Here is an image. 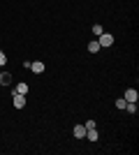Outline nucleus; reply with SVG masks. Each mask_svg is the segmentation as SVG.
Returning <instances> with one entry per match:
<instances>
[{
	"instance_id": "f257e3e1",
	"label": "nucleus",
	"mask_w": 139,
	"mask_h": 155,
	"mask_svg": "<svg viewBox=\"0 0 139 155\" xmlns=\"http://www.w3.org/2000/svg\"><path fill=\"white\" fill-rule=\"evenodd\" d=\"M98 44H100V49L111 46L114 44V35H111V32H102V35H98Z\"/></svg>"
},
{
	"instance_id": "20e7f679",
	"label": "nucleus",
	"mask_w": 139,
	"mask_h": 155,
	"mask_svg": "<svg viewBox=\"0 0 139 155\" xmlns=\"http://www.w3.org/2000/svg\"><path fill=\"white\" fill-rule=\"evenodd\" d=\"M0 86H12V74L9 72H0Z\"/></svg>"
},
{
	"instance_id": "4468645a",
	"label": "nucleus",
	"mask_w": 139,
	"mask_h": 155,
	"mask_svg": "<svg viewBox=\"0 0 139 155\" xmlns=\"http://www.w3.org/2000/svg\"><path fill=\"white\" fill-rule=\"evenodd\" d=\"M5 63H7V56L5 51H0V67H5Z\"/></svg>"
},
{
	"instance_id": "f03ea898",
	"label": "nucleus",
	"mask_w": 139,
	"mask_h": 155,
	"mask_svg": "<svg viewBox=\"0 0 139 155\" xmlns=\"http://www.w3.org/2000/svg\"><path fill=\"white\" fill-rule=\"evenodd\" d=\"M123 100H125V102H137V100H139V93L134 91V88H127V91L123 93Z\"/></svg>"
},
{
	"instance_id": "9d476101",
	"label": "nucleus",
	"mask_w": 139,
	"mask_h": 155,
	"mask_svg": "<svg viewBox=\"0 0 139 155\" xmlns=\"http://www.w3.org/2000/svg\"><path fill=\"white\" fill-rule=\"evenodd\" d=\"M125 111H127V114H137V111H139L137 109V102H127L125 104Z\"/></svg>"
},
{
	"instance_id": "0eeeda50",
	"label": "nucleus",
	"mask_w": 139,
	"mask_h": 155,
	"mask_svg": "<svg viewBox=\"0 0 139 155\" xmlns=\"http://www.w3.org/2000/svg\"><path fill=\"white\" fill-rule=\"evenodd\" d=\"M14 93H16V95H26V93H28V84H23V81L16 84V86H14Z\"/></svg>"
},
{
	"instance_id": "2eb2a0df",
	"label": "nucleus",
	"mask_w": 139,
	"mask_h": 155,
	"mask_svg": "<svg viewBox=\"0 0 139 155\" xmlns=\"http://www.w3.org/2000/svg\"><path fill=\"white\" fill-rule=\"evenodd\" d=\"M0 72H2V67H0Z\"/></svg>"
},
{
	"instance_id": "6e6552de",
	"label": "nucleus",
	"mask_w": 139,
	"mask_h": 155,
	"mask_svg": "<svg viewBox=\"0 0 139 155\" xmlns=\"http://www.w3.org/2000/svg\"><path fill=\"white\" fill-rule=\"evenodd\" d=\"M28 67H30V70H33L35 74H42V72L46 70V67H44V63H30V65H28Z\"/></svg>"
},
{
	"instance_id": "f8f14e48",
	"label": "nucleus",
	"mask_w": 139,
	"mask_h": 155,
	"mask_svg": "<svg viewBox=\"0 0 139 155\" xmlns=\"http://www.w3.org/2000/svg\"><path fill=\"white\" fill-rule=\"evenodd\" d=\"M125 100H123V97H118V100H116V109H123V111H125Z\"/></svg>"
},
{
	"instance_id": "39448f33",
	"label": "nucleus",
	"mask_w": 139,
	"mask_h": 155,
	"mask_svg": "<svg viewBox=\"0 0 139 155\" xmlns=\"http://www.w3.org/2000/svg\"><path fill=\"white\" fill-rule=\"evenodd\" d=\"M72 134L77 137V139H86V127H84V125H77V127L72 130Z\"/></svg>"
},
{
	"instance_id": "ddd939ff",
	"label": "nucleus",
	"mask_w": 139,
	"mask_h": 155,
	"mask_svg": "<svg viewBox=\"0 0 139 155\" xmlns=\"http://www.w3.org/2000/svg\"><path fill=\"white\" fill-rule=\"evenodd\" d=\"M84 127H86V130H93V127H98V123H95V120H86V123H84Z\"/></svg>"
},
{
	"instance_id": "9b49d317",
	"label": "nucleus",
	"mask_w": 139,
	"mask_h": 155,
	"mask_svg": "<svg viewBox=\"0 0 139 155\" xmlns=\"http://www.w3.org/2000/svg\"><path fill=\"white\" fill-rule=\"evenodd\" d=\"M102 32H104L102 23H95V26H93V35H95V37H98V35H102Z\"/></svg>"
},
{
	"instance_id": "dca6fc26",
	"label": "nucleus",
	"mask_w": 139,
	"mask_h": 155,
	"mask_svg": "<svg viewBox=\"0 0 139 155\" xmlns=\"http://www.w3.org/2000/svg\"><path fill=\"white\" fill-rule=\"evenodd\" d=\"M0 39H2V35H0Z\"/></svg>"
},
{
	"instance_id": "1a4fd4ad",
	"label": "nucleus",
	"mask_w": 139,
	"mask_h": 155,
	"mask_svg": "<svg viewBox=\"0 0 139 155\" xmlns=\"http://www.w3.org/2000/svg\"><path fill=\"white\" fill-rule=\"evenodd\" d=\"M98 51H100L98 39H91V42H88V53H98Z\"/></svg>"
},
{
	"instance_id": "423d86ee",
	"label": "nucleus",
	"mask_w": 139,
	"mask_h": 155,
	"mask_svg": "<svg viewBox=\"0 0 139 155\" xmlns=\"http://www.w3.org/2000/svg\"><path fill=\"white\" fill-rule=\"evenodd\" d=\"M86 139H88V141H98V139H100V132H98V127L86 130Z\"/></svg>"
},
{
	"instance_id": "7ed1b4c3",
	"label": "nucleus",
	"mask_w": 139,
	"mask_h": 155,
	"mask_svg": "<svg viewBox=\"0 0 139 155\" xmlns=\"http://www.w3.org/2000/svg\"><path fill=\"white\" fill-rule=\"evenodd\" d=\"M12 104H14V109H23V107H26V95H16V93H14Z\"/></svg>"
}]
</instances>
